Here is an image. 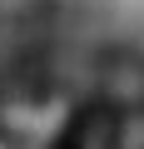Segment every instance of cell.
I'll list each match as a JSON object with an SVG mask.
<instances>
[{"instance_id": "1", "label": "cell", "mask_w": 144, "mask_h": 149, "mask_svg": "<svg viewBox=\"0 0 144 149\" xmlns=\"http://www.w3.org/2000/svg\"><path fill=\"white\" fill-rule=\"evenodd\" d=\"M0 149H15V144H10V139H5V134H0Z\"/></svg>"}]
</instances>
